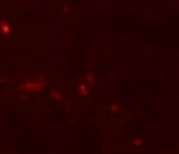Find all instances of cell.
<instances>
[{
	"instance_id": "6da1fadb",
	"label": "cell",
	"mask_w": 179,
	"mask_h": 154,
	"mask_svg": "<svg viewBox=\"0 0 179 154\" xmlns=\"http://www.w3.org/2000/svg\"><path fill=\"white\" fill-rule=\"evenodd\" d=\"M135 145H140V140H135Z\"/></svg>"
}]
</instances>
